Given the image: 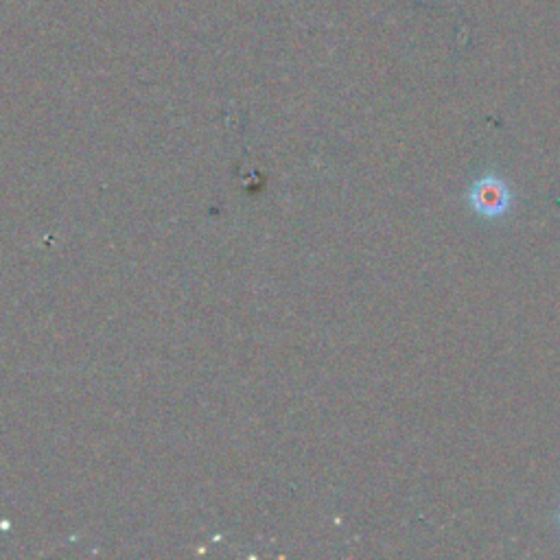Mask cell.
Masks as SVG:
<instances>
[{
	"mask_svg": "<svg viewBox=\"0 0 560 560\" xmlns=\"http://www.w3.org/2000/svg\"><path fill=\"white\" fill-rule=\"evenodd\" d=\"M506 200H508L506 189H504V186H501L499 182H495V180H484V182L477 184V189H475V204H477V208L482 210V213H488V215L504 213Z\"/></svg>",
	"mask_w": 560,
	"mask_h": 560,
	"instance_id": "cell-1",
	"label": "cell"
}]
</instances>
